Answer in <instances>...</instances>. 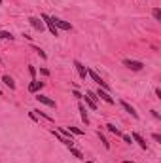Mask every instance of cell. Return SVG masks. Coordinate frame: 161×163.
<instances>
[{
  "instance_id": "cell-1",
  "label": "cell",
  "mask_w": 161,
  "mask_h": 163,
  "mask_svg": "<svg viewBox=\"0 0 161 163\" xmlns=\"http://www.w3.org/2000/svg\"><path fill=\"white\" fill-rule=\"evenodd\" d=\"M87 76L91 78L93 82H97V84H99V86H101L104 91H106V89H110V86H108V84H106V82L102 80V78L99 76V74H97V70H93V68H87Z\"/></svg>"
},
{
  "instance_id": "cell-2",
  "label": "cell",
  "mask_w": 161,
  "mask_h": 163,
  "mask_svg": "<svg viewBox=\"0 0 161 163\" xmlns=\"http://www.w3.org/2000/svg\"><path fill=\"white\" fill-rule=\"evenodd\" d=\"M42 21L46 23V27L49 29V32H51V34H53V36H59V29H57L55 25H53V21H51V17H49V15L42 14Z\"/></svg>"
},
{
  "instance_id": "cell-3",
  "label": "cell",
  "mask_w": 161,
  "mask_h": 163,
  "mask_svg": "<svg viewBox=\"0 0 161 163\" xmlns=\"http://www.w3.org/2000/svg\"><path fill=\"white\" fill-rule=\"evenodd\" d=\"M123 65L129 68V70H142L144 68V63H140V61H133V59H123Z\"/></svg>"
},
{
  "instance_id": "cell-4",
  "label": "cell",
  "mask_w": 161,
  "mask_h": 163,
  "mask_svg": "<svg viewBox=\"0 0 161 163\" xmlns=\"http://www.w3.org/2000/svg\"><path fill=\"white\" fill-rule=\"evenodd\" d=\"M51 21H53V25H55L57 29H63V31H72V25L66 21H63V19L59 17H51Z\"/></svg>"
},
{
  "instance_id": "cell-5",
  "label": "cell",
  "mask_w": 161,
  "mask_h": 163,
  "mask_svg": "<svg viewBox=\"0 0 161 163\" xmlns=\"http://www.w3.org/2000/svg\"><path fill=\"white\" fill-rule=\"evenodd\" d=\"M36 101H38V103H42V104H46V106H51V108H55V106H57L53 99H49V97H46V95H40V93L36 95Z\"/></svg>"
},
{
  "instance_id": "cell-6",
  "label": "cell",
  "mask_w": 161,
  "mask_h": 163,
  "mask_svg": "<svg viewBox=\"0 0 161 163\" xmlns=\"http://www.w3.org/2000/svg\"><path fill=\"white\" fill-rule=\"evenodd\" d=\"M74 67H76V70H78V74H80V78H82V80H85V78H87V68L83 67L80 61H74Z\"/></svg>"
},
{
  "instance_id": "cell-7",
  "label": "cell",
  "mask_w": 161,
  "mask_h": 163,
  "mask_svg": "<svg viewBox=\"0 0 161 163\" xmlns=\"http://www.w3.org/2000/svg\"><path fill=\"white\" fill-rule=\"evenodd\" d=\"M44 86H46L44 82H36V80H32L30 84H28V91H30V93H36V91H40Z\"/></svg>"
},
{
  "instance_id": "cell-8",
  "label": "cell",
  "mask_w": 161,
  "mask_h": 163,
  "mask_svg": "<svg viewBox=\"0 0 161 163\" xmlns=\"http://www.w3.org/2000/svg\"><path fill=\"white\" fill-rule=\"evenodd\" d=\"M121 106H123V110H125V112H129L131 116H133V118H138V112H137V110H135L133 106L127 103V101H121Z\"/></svg>"
},
{
  "instance_id": "cell-9",
  "label": "cell",
  "mask_w": 161,
  "mask_h": 163,
  "mask_svg": "<svg viewBox=\"0 0 161 163\" xmlns=\"http://www.w3.org/2000/svg\"><path fill=\"white\" fill-rule=\"evenodd\" d=\"M28 23H30V25H32L34 29H36V31H40V32L44 31V23H42L38 17H28Z\"/></svg>"
},
{
  "instance_id": "cell-10",
  "label": "cell",
  "mask_w": 161,
  "mask_h": 163,
  "mask_svg": "<svg viewBox=\"0 0 161 163\" xmlns=\"http://www.w3.org/2000/svg\"><path fill=\"white\" fill-rule=\"evenodd\" d=\"M131 139H133L135 142H138V146H140V148H142V150H146V148H148L146 141H144V139H142V137H140V135H138V133H133V135H131Z\"/></svg>"
},
{
  "instance_id": "cell-11",
  "label": "cell",
  "mask_w": 161,
  "mask_h": 163,
  "mask_svg": "<svg viewBox=\"0 0 161 163\" xmlns=\"http://www.w3.org/2000/svg\"><path fill=\"white\" fill-rule=\"evenodd\" d=\"M95 95H97V97H101L102 101H106V103H108V104H114V99H112V97L108 95L106 91H101V89H99V91H97V93H95Z\"/></svg>"
},
{
  "instance_id": "cell-12",
  "label": "cell",
  "mask_w": 161,
  "mask_h": 163,
  "mask_svg": "<svg viewBox=\"0 0 161 163\" xmlns=\"http://www.w3.org/2000/svg\"><path fill=\"white\" fill-rule=\"evenodd\" d=\"M2 82H4V84L9 87V89H15V82H14V78H12V76L4 74V76H2Z\"/></svg>"
},
{
  "instance_id": "cell-13",
  "label": "cell",
  "mask_w": 161,
  "mask_h": 163,
  "mask_svg": "<svg viewBox=\"0 0 161 163\" xmlns=\"http://www.w3.org/2000/svg\"><path fill=\"white\" fill-rule=\"evenodd\" d=\"M80 112H82V120H83V123L87 125V123H89V118H87V110H85V106H83L82 103H80Z\"/></svg>"
},
{
  "instance_id": "cell-14",
  "label": "cell",
  "mask_w": 161,
  "mask_h": 163,
  "mask_svg": "<svg viewBox=\"0 0 161 163\" xmlns=\"http://www.w3.org/2000/svg\"><path fill=\"white\" fill-rule=\"evenodd\" d=\"M85 104H87V106H89L91 110H97V103H95V101H93L91 97L87 95V93H85Z\"/></svg>"
},
{
  "instance_id": "cell-15",
  "label": "cell",
  "mask_w": 161,
  "mask_h": 163,
  "mask_svg": "<svg viewBox=\"0 0 161 163\" xmlns=\"http://www.w3.org/2000/svg\"><path fill=\"white\" fill-rule=\"evenodd\" d=\"M57 133H61V135H63L64 139H68V141H74V139H72V133H70L68 129H64V127H61V129H59Z\"/></svg>"
},
{
  "instance_id": "cell-16",
  "label": "cell",
  "mask_w": 161,
  "mask_h": 163,
  "mask_svg": "<svg viewBox=\"0 0 161 163\" xmlns=\"http://www.w3.org/2000/svg\"><path fill=\"white\" fill-rule=\"evenodd\" d=\"M106 127H108V131H110V133H114L116 137H121V131H120V129H118V127L114 125V123H108Z\"/></svg>"
},
{
  "instance_id": "cell-17",
  "label": "cell",
  "mask_w": 161,
  "mask_h": 163,
  "mask_svg": "<svg viewBox=\"0 0 161 163\" xmlns=\"http://www.w3.org/2000/svg\"><path fill=\"white\" fill-rule=\"evenodd\" d=\"M70 154H72L74 156V158H78V159H83V154H82V152H80V150H76V148H74V146H70Z\"/></svg>"
},
{
  "instance_id": "cell-18",
  "label": "cell",
  "mask_w": 161,
  "mask_h": 163,
  "mask_svg": "<svg viewBox=\"0 0 161 163\" xmlns=\"http://www.w3.org/2000/svg\"><path fill=\"white\" fill-rule=\"evenodd\" d=\"M0 38L2 40H14V34L8 32V31H0Z\"/></svg>"
},
{
  "instance_id": "cell-19",
  "label": "cell",
  "mask_w": 161,
  "mask_h": 163,
  "mask_svg": "<svg viewBox=\"0 0 161 163\" xmlns=\"http://www.w3.org/2000/svg\"><path fill=\"white\" fill-rule=\"evenodd\" d=\"M34 112H36V114H38V116H42V118H46V120H47V122H53V118H51L49 114H46V112H42V110H34Z\"/></svg>"
},
{
  "instance_id": "cell-20",
  "label": "cell",
  "mask_w": 161,
  "mask_h": 163,
  "mask_svg": "<svg viewBox=\"0 0 161 163\" xmlns=\"http://www.w3.org/2000/svg\"><path fill=\"white\" fill-rule=\"evenodd\" d=\"M30 48H32V50H34V51H36V53H38V55H40L42 59H46V57H47V55H46V51H42V50H40V48H36V46H30Z\"/></svg>"
},
{
  "instance_id": "cell-21",
  "label": "cell",
  "mask_w": 161,
  "mask_h": 163,
  "mask_svg": "<svg viewBox=\"0 0 161 163\" xmlns=\"http://www.w3.org/2000/svg\"><path fill=\"white\" fill-rule=\"evenodd\" d=\"M154 19H156V21H161V10L159 8H154Z\"/></svg>"
},
{
  "instance_id": "cell-22",
  "label": "cell",
  "mask_w": 161,
  "mask_h": 163,
  "mask_svg": "<svg viewBox=\"0 0 161 163\" xmlns=\"http://www.w3.org/2000/svg\"><path fill=\"white\" fill-rule=\"evenodd\" d=\"M99 137H101V142H102V144H104V148L108 150V148H110V142H108V141H106V139H104V137H102V133H101V131H99Z\"/></svg>"
},
{
  "instance_id": "cell-23",
  "label": "cell",
  "mask_w": 161,
  "mask_h": 163,
  "mask_svg": "<svg viewBox=\"0 0 161 163\" xmlns=\"http://www.w3.org/2000/svg\"><path fill=\"white\" fill-rule=\"evenodd\" d=\"M70 133H72V135H83V131L78 129V127H70Z\"/></svg>"
},
{
  "instance_id": "cell-24",
  "label": "cell",
  "mask_w": 161,
  "mask_h": 163,
  "mask_svg": "<svg viewBox=\"0 0 161 163\" xmlns=\"http://www.w3.org/2000/svg\"><path fill=\"white\" fill-rule=\"evenodd\" d=\"M121 139H123V141L127 142V144H131V142H133V139H131L129 135H123V133H121Z\"/></svg>"
},
{
  "instance_id": "cell-25",
  "label": "cell",
  "mask_w": 161,
  "mask_h": 163,
  "mask_svg": "<svg viewBox=\"0 0 161 163\" xmlns=\"http://www.w3.org/2000/svg\"><path fill=\"white\" fill-rule=\"evenodd\" d=\"M28 72H30V76L34 78V76H36V68H34V67H28Z\"/></svg>"
},
{
  "instance_id": "cell-26",
  "label": "cell",
  "mask_w": 161,
  "mask_h": 163,
  "mask_svg": "<svg viewBox=\"0 0 161 163\" xmlns=\"http://www.w3.org/2000/svg\"><path fill=\"white\" fill-rule=\"evenodd\" d=\"M40 72L44 74V76H49V70H47V68H40Z\"/></svg>"
},
{
  "instance_id": "cell-27",
  "label": "cell",
  "mask_w": 161,
  "mask_h": 163,
  "mask_svg": "<svg viewBox=\"0 0 161 163\" xmlns=\"http://www.w3.org/2000/svg\"><path fill=\"white\" fill-rule=\"evenodd\" d=\"M154 141H157V142H161V135H157V133H154Z\"/></svg>"
},
{
  "instance_id": "cell-28",
  "label": "cell",
  "mask_w": 161,
  "mask_h": 163,
  "mask_svg": "<svg viewBox=\"0 0 161 163\" xmlns=\"http://www.w3.org/2000/svg\"><path fill=\"white\" fill-rule=\"evenodd\" d=\"M72 93H74V97H78V99H82V95H80V91H78V89H74Z\"/></svg>"
},
{
  "instance_id": "cell-29",
  "label": "cell",
  "mask_w": 161,
  "mask_h": 163,
  "mask_svg": "<svg viewBox=\"0 0 161 163\" xmlns=\"http://www.w3.org/2000/svg\"><path fill=\"white\" fill-rule=\"evenodd\" d=\"M123 163H135V161H131V159H125V161Z\"/></svg>"
},
{
  "instance_id": "cell-30",
  "label": "cell",
  "mask_w": 161,
  "mask_h": 163,
  "mask_svg": "<svg viewBox=\"0 0 161 163\" xmlns=\"http://www.w3.org/2000/svg\"><path fill=\"white\" fill-rule=\"evenodd\" d=\"M0 4H2V0H0Z\"/></svg>"
}]
</instances>
